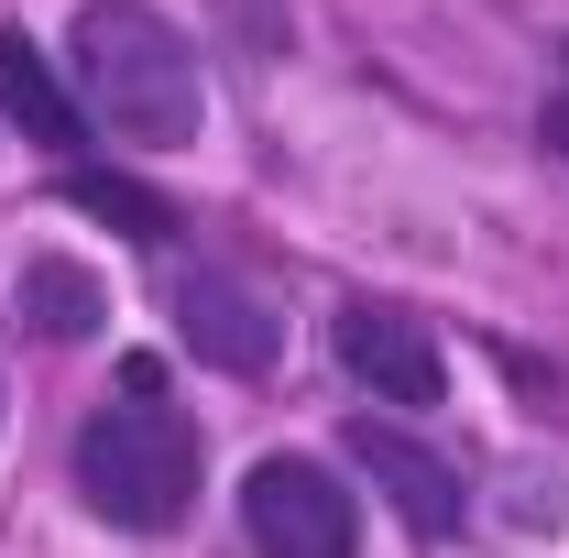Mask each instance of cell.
Returning a JSON list of instances; mask_svg holds the SVG:
<instances>
[{
  "label": "cell",
  "mask_w": 569,
  "mask_h": 558,
  "mask_svg": "<svg viewBox=\"0 0 569 558\" xmlns=\"http://www.w3.org/2000/svg\"><path fill=\"white\" fill-rule=\"evenodd\" d=\"M67 482H77V504H88L110 537H176V526L198 515V482H209V427L164 395V361H153V350H121L110 395L77 417Z\"/></svg>",
  "instance_id": "6da1fadb"
},
{
  "label": "cell",
  "mask_w": 569,
  "mask_h": 558,
  "mask_svg": "<svg viewBox=\"0 0 569 558\" xmlns=\"http://www.w3.org/2000/svg\"><path fill=\"white\" fill-rule=\"evenodd\" d=\"M67 88L88 110V132L132 142V153H187L209 132V67H198V33L164 22L153 0H88L67 22Z\"/></svg>",
  "instance_id": "7a4b0ae2"
},
{
  "label": "cell",
  "mask_w": 569,
  "mask_h": 558,
  "mask_svg": "<svg viewBox=\"0 0 569 558\" xmlns=\"http://www.w3.org/2000/svg\"><path fill=\"white\" fill-rule=\"evenodd\" d=\"M241 548L252 558H361V492L318 449H263L241 471Z\"/></svg>",
  "instance_id": "3957f363"
},
{
  "label": "cell",
  "mask_w": 569,
  "mask_h": 558,
  "mask_svg": "<svg viewBox=\"0 0 569 558\" xmlns=\"http://www.w3.org/2000/svg\"><path fill=\"white\" fill-rule=\"evenodd\" d=\"M329 361L351 372L383 417H438L449 406V350H438V318L406 307V296H340L329 307Z\"/></svg>",
  "instance_id": "277c9868"
},
{
  "label": "cell",
  "mask_w": 569,
  "mask_h": 558,
  "mask_svg": "<svg viewBox=\"0 0 569 558\" xmlns=\"http://www.w3.org/2000/svg\"><path fill=\"white\" fill-rule=\"evenodd\" d=\"M340 449H351L361 482L406 515V537H417V548L471 537V471H460L449 449H427L406 417H372V406H351V417H340Z\"/></svg>",
  "instance_id": "5b68a950"
},
{
  "label": "cell",
  "mask_w": 569,
  "mask_h": 558,
  "mask_svg": "<svg viewBox=\"0 0 569 558\" xmlns=\"http://www.w3.org/2000/svg\"><path fill=\"white\" fill-rule=\"evenodd\" d=\"M164 307H176V350L198 372H230V383H263L284 350V318L230 275V263H176L164 275Z\"/></svg>",
  "instance_id": "8992f818"
},
{
  "label": "cell",
  "mask_w": 569,
  "mask_h": 558,
  "mask_svg": "<svg viewBox=\"0 0 569 558\" xmlns=\"http://www.w3.org/2000/svg\"><path fill=\"white\" fill-rule=\"evenodd\" d=\"M0 132H22L56 176H67V165H88V110H77L67 67H56L22 22H0Z\"/></svg>",
  "instance_id": "52a82bcc"
},
{
  "label": "cell",
  "mask_w": 569,
  "mask_h": 558,
  "mask_svg": "<svg viewBox=\"0 0 569 558\" xmlns=\"http://www.w3.org/2000/svg\"><path fill=\"white\" fill-rule=\"evenodd\" d=\"M11 307H22V329H33V340H99V329H110V285L88 275L77 252H22Z\"/></svg>",
  "instance_id": "ba28073f"
},
{
  "label": "cell",
  "mask_w": 569,
  "mask_h": 558,
  "mask_svg": "<svg viewBox=\"0 0 569 558\" xmlns=\"http://www.w3.org/2000/svg\"><path fill=\"white\" fill-rule=\"evenodd\" d=\"M56 198L88 219H110L121 241H142V252H187V209L164 198V187H142V176H121V165H67L56 176Z\"/></svg>",
  "instance_id": "9c48e42d"
},
{
  "label": "cell",
  "mask_w": 569,
  "mask_h": 558,
  "mask_svg": "<svg viewBox=\"0 0 569 558\" xmlns=\"http://www.w3.org/2000/svg\"><path fill=\"white\" fill-rule=\"evenodd\" d=\"M537 142L569 165V44H559V67H548V99H537Z\"/></svg>",
  "instance_id": "30bf717a"
},
{
  "label": "cell",
  "mask_w": 569,
  "mask_h": 558,
  "mask_svg": "<svg viewBox=\"0 0 569 558\" xmlns=\"http://www.w3.org/2000/svg\"><path fill=\"white\" fill-rule=\"evenodd\" d=\"M0 417H11V395H0Z\"/></svg>",
  "instance_id": "8fae6325"
}]
</instances>
